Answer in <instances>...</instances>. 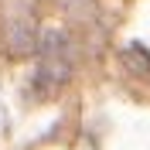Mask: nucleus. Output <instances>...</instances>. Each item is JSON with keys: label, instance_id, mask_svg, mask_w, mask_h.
<instances>
[{"label": "nucleus", "instance_id": "1", "mask_svg": "<svg viewBox=\"0 0 150 150\" xmlns=\"http://www.w3.org/2000/svg\"><path fill=\"white\" fill-rule=\"evenodd\" d=\"M38 55H41V62L31 79V89H34V99H51L72 79V51H68L65 31H48L38 45Z\"/></svg>", "mask_w": 150, "mask_h": 150}, {"label": "nucleus", "instance_id": "2", "mask_svg": "<svg viewBox=\"0 0 150 150\" xmlns=\"http://www.w3.org/2000/svg\"><path fill=\"white\" fill-rule=\"evenodd\" d=\"M0 41L10 55H28L34 51V17L28 10V0H7L0 7Z\"/></svg>", "mask_w": 150, "mask_h": 150}]
</instances>
